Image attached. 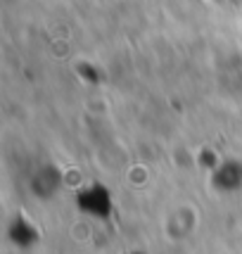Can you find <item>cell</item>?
Listing matches in <instances>:
<instances>
[{"instance_id":"obj_1","label":"cell","mask_w":242,"mask_h":254,"mask_svg":"<svg viewBox=\"0 0 242 254\" xmlns=\"http://www.w3.org/2000/svg\"><path fill=\"white\" fill-rule=\"evenodd\" d=\"M214 183H216L219 188H223V190L238 188V186L242 183V166L235 164V162H231V164H223L219 171H216Z\"/></svg>"}]
</instances>
